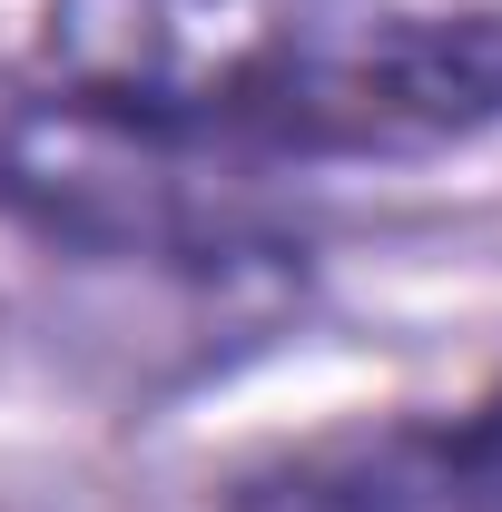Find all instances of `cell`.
<instances>
[{
  "label": "cell",
  "instance_id": "1",
  "mask_svg": "<svg viewBox=\"0 0 502 512\" xmlns=\"http://www.w3.org/2000/svg\"><path fill=\"white\" fill-rule=\"evenodd\" d=\"M394 0H40V60L60 99L178 119L306 168L315 99Z\"/></svg>",
  "mask_w": 502,
  "mask_h": 512
},
{
  "label": "cell",
  "instance_id": "2",
  "mask_svg": "<svg viewBox=\"0 0 502 512\" xmlns=\"http://www.w3.org/2000/svg\"><path fill=\"white\" fill-rule=\"evenodd\" d=\"M276 158L178 119H128L40 89L0 119V207L60 247L158 256V266H237L286 247Z\"/></svg>",
  "mask_w": 502,
  "mask_h": 512
},
{
  "label": "cell",
  "instance_id": "3",
  "mask_svg": "<svg viewBox=\"0 0 502 512\" xmlns=\"http://www.w3.org/2000/svg\"><path fill=\"white\" fill-rule=\"evenodd\" d=\"M227 512H502V384L443 414L315 434L256 463Z\"/></svg>",
  "mask_w": 502,
  "mask_h": 512
}]
</instances>
